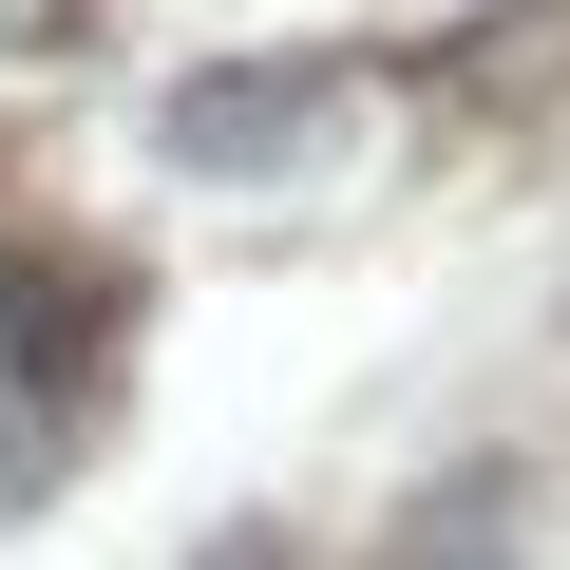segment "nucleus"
Instances as JSON below:
<instances>
[{
	"label": "nucleus",
	"mask_w": 570,
	"mask_h": 570,
	"mask_svg": "<svg viewBox=\"0 0 570 570\" xmlns=\"http://www.w3.org/2000/svg\"><path fill=\"white\" fill-rule=\"evenodd\" d=\"M39 456H58V305L0 266V494H20Z\"/></svg>",
	"instance_id": "f257e3e1"
}]
</instances>
